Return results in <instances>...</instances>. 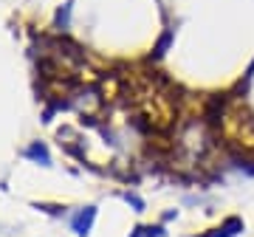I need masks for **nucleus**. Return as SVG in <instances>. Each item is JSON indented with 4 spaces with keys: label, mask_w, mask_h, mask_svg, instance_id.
Returning a JSON list of instances; mask_svg holds the SVG:
<instances>
[{
    "label": "nucleus",
    "mask_w": 254,
    "mask_h": 237,
    "mask_svg": "<svg viewBox=\"0 0 254 237\" xmlns=\"http://www.w3.org/2000/svg\"><path fill=\"white\" fill-rule=\"evenodd\" d=\"M246 229L243 218H237V215H229V218H223L215 229H209V232H203V235L198 237H237L240 232Z\"/></svg>",
    "instance_id": "nucleus-1"
},
{
    "label": "nucleus",
    "mask_w": 254,
    "mask_h": 237,
    "mask_svg": "<svg viewBox=\"0 0 254 237\" xmlns=\"http://www.w3.org/2000/svg\"><path fill=\"white\" fill-rule=\"evenodd\" d=\"M91 223H93V209L79 212V218H76V232H79V235H85V229H91Z\"/></svg>",
    "instance_id": "nucleus-2"
}]
</instances>
